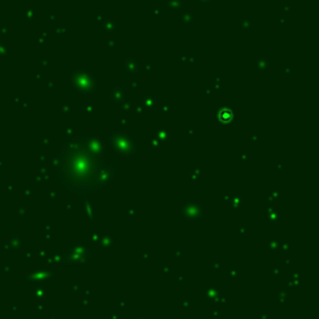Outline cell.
<instances>
[{
    "label": "cell",
    "instance_id": "6da1fadb",
    "mask_svg": "<svg viewBox=\"0 0 319 319\" xmlns=\"http://www.w3.org/2000/svg\"><path fill=\"white\" fill-rule=\"evenodd\" d=\"M102 156L92 147L76 145L67 149L61 162V180L75 192H87L105 182L106 173Z\"/></svg>",
    "mask_w": 319,
    "mask_h": 319
}]
</instances>
